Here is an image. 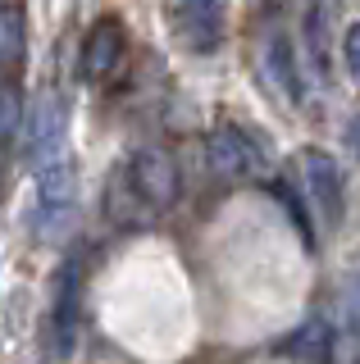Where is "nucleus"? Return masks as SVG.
<instances>
[{"mask_svg": "<svg viewBox=\"0 0 360 364\" xmlns=\"http://www.w3.org/2000/svg\"><path fill=\"white\" fill-rule=\"evenodd\" d=\"M78 214V173L69 155H55L51 164L37 168V214L32 232L37 237H60Z\"/></svg>", "mask_w": 360, "mask_h": 364, "instance_id": "1", "label": "nucleus"}, {"mask_svg": "<svg viewBox=\"0 0 360 364\" xmlns=\"http://www.w3.org/2000/svg\"><path fill=\"white\" fill-rule=\"evenodd\" d=\"M123 187L132 200H142L146 214H160L178 200V164L164 146H137L132 159L123 164Z\"/></svg>", "mask_w": 360, "mask_h": 364, "instance_id": "2", "label": "nucleus"}, {"mask_svg": "<svg viewBox=\"0 0 360 364\" xmlns=\"http://www.w3.org/2000/svg\"><path fill=\"white\" fill-rule=\"evenodd\" d=\"M297 168H301V182H306V200L310 210L319 214L324 228H337L342 223V200H346V182H342V168L329 151L319 146H306L297 155Z\"/></svg>", "mask_w": 360, "mask_h": 364, "instance_id": "3", "label": "nucleus"}, {"mask_svg": "<svg viewBox=\"0 0 360 364\" xmlns=\"http://www.w3.org/2000/svg\"><path fill=\"white\" fill-rule=\"evenodd\" d=\"M206 164L215 168V178H223V182H255V178H265L260 146H255L242 128H233V123L210 128V136H206Z\"/></svg>", "mask_w": 360, "mask_h": 364, "instance_id": "4", "label": "nucleus"}, {"mask_svg": "<svg viewBox=\"0 0 360 364\" xmlns=\"http://www.w3.org/2000/svg\"><path fill=\"white\" fill-rule=\"evenodd\" d=\"M78 333H83V278H78V259H69L55 273V291H51V318H46V337L55 355H73Z\"/></svg>", "mask_w": 360, "mask_h": 364, "instance_id": "5", "label": "nucleus"}, {"mask_svg": "<svg viewBox=\"0 0 360 364\" xmlns=\"http://www.w3.org/2000/svg\"><path fill=\"white\" fill-rule=\"evenodd\" d=\"M123 50H128V32H123V23H119L115 14L96 18L92 28H87V37H83V55H78V77H83V82H92V87H100V82H105V77L119 68Z\"/></svg>", "mask_w": 360, "mask_h": 364, "instance_id": "6", "label": "nucleus"}, {"mask_svg": "<svg viewBox=\"0 0 360 364\" xmlns=\"http://www.w3.org/2000/svg\"><path fill=\"white\" fill-rule=\"evenodd\" d=\"M64 119H69V109H64V100L55 96V91H46V96L23 114V159L28 164L41 168V164H51V159L60 155Z\"/></svg>", "mask_w": 360, "mask_h": 364, "instance_id": "7", "label": "nucleus"}, {"mask_svg": "<svg viewBox=\"0 0 360 364\" xmlns=\"http://www.w3.org/2000/svg\"><path fill=\"white\" fill-rule=\"evenodd\" d=\"M178 28L192 50H215L228 32V0H178Z\"/></svg>", "mask_w": 360, "mask_h": 364, "instance_id": "8", "label": "nucleus"}, {"mask_svg": "<svg viewBox=\"0 0 360 364\" xmlns=\"http://www.w3.org/2000/svg\"><path fill=\"white\" fill-rule=\"evenodd\" d=\"M283 355L297 360V364H329L333 360V328L324 323L319 314L306 318V323L283 341Z\"/></svg>", "mask_w": 360, "mask_h": 364, "instance_id": "9", "label": "nucleus"}, {"mask_svg": "<svg viewBox=\"0 0 360 364\" xmlns=\"http://www.w3.org/2000/svg\"><path fill=\"white\" fill-rule=\"evenodd\" d=\"M28 50V28H23V9L14 5H0V82L23 64Z\"/></svg>", "mask_w": 360, "mask_h": 364, "instance_id": "10", "label": "nucleus"}, {"mask_svg": "<svg viewBox=\"0 0 360 364\" xmlns=\"http://www.w3.org/2000/svg\"><path fill=\"white\" fill-rule=\"evenodd\" d=\"M265 68L274 73V82L287 91V100H301V82H297V64H292V41L283 32H274L265 46Z\"/></svg>", "mask_w": 360, "mask_h": 364, "instance_id": "11", "label": "nucleus"}, {"mask_svg": "<svg viewBox=\"0 0 360 364\" xmlns=\"http://www.w3.org/2000/svg\"><path fill=\"white\" fill-rule=\"evenodd\" d=\"M329 18H333V0H314L306 14V37H310V50L319 68H329Z\"/></svg>", "mask_w": 360, "mask_h": 364, "instance_id": "12", "label": "nucleus"}, {"mask_svg": "<svg viewBox=\"0 0 360 364\" xmlns=\"http://www.w3.org/2000/svg\"><path fill=\"white\" fill-rule=\"evenodd\" d=\"M18 128H23V96H18L9 82H0V146H5Z\"/></svg>", "mask_w": 360, "mask_h": 364, "instance_id": "13", "label": "nucleus"}, {"mask_svg": "<svg viewBox=\"0 0 360 364\" xmlns=\"http://www.w3.org/2000/svg\"><path fill=\"white\" fill-rule=\"evenodd\" d=\"M342 60H346V68L360 77V23H351V28H346V37H342Z\"/></svg>", "mask_w": 360, "mask_h": 364, "instance_id": "14", "label": "nucleus"}, {"mask_svg": "<svg viewBox=\"0 0 360 364\" xmlns=\"http://www.w3.org/2000/svg\"><path fill=\"white\" fill-rule=\"evenodd\" d=\"M342 310H346V328H351V333L360 337V282H351V287H346Z\"/></svg>", "mask_w": 360, "mask_h": 364, "instance_id": "15", "label": "nucleus"}, {"mask_svg": "<svg viewBox=\"0 0 360 364\" xmlns=\"http://www.w3.org/2000/svg\"><path fill=\"white\" fill-rule=\"evenodd\" d=\"M346 141H351L356 155H360V119H351V128H346Z\"/></svg>", "mask_w": 360, "mask_h": 364, "instance_id": "16", "label": "nucleus"}, {"mask_svg": "<svg viewBox=\"0 0 360 364\" xmlns=\"http://www.w3.org/2000/svg\"><path fill=\"white\" fill-rule=\"evenodd\" d=\"M0 5H9V0H0Z\"/></svg>", "mask_w": 360, "mask_h": 364, "instance_id": "17", "label": "nucleus"}]
</instances>
